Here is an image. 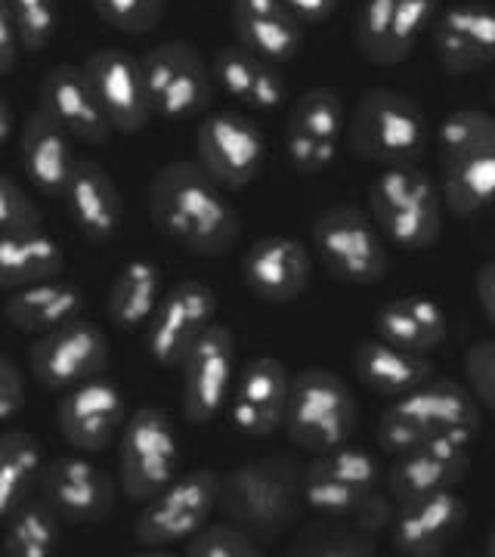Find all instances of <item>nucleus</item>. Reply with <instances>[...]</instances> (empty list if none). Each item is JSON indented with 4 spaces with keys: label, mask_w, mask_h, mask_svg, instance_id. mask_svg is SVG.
Masks as SVG:
<instances>
[{
    "label": "nucleus",
    "mask_w": 495,
    "mask_h": 557,
    "mask_svg": "<svg viewBox=\"0 0 495 557\" xmlns=\"http://www.w3.org/2000/svg\"><path fill=\"white\" fill-rule=\"evenodd\" d=\"M226 189L198 161H168L149 183V220L168 242L198 258L236 248L242 223Z\"/></svg>",
    "instance_id": "1"
},
{
    "label": "nucleus",
    "mask_w": 495,
    "mask_h": 557,
    "mask_svg": "<svg viewBox=\"0 0 495 557\" xmlns=\"http://www.w3.org/2000/svg\"><path fill=\"white\" fill-rule=\"evenodd\" d=\"M483 406L471 387L431 379L387 403L375 428L378 446L394 458L421 446H471L483 428Z\"/></svg>",
    "instance_id": "2"
},
{
    "label": "nucleus",
    "mask_w": 495,
    "mask_h": 557,
    "mask_svg": "<svg viewBox=\"0 0 495 557\" xmlns=\"http://www.w3.org/2000/svg\"><path fill=\"white\" fill-rule=\"evenodd\" d=\"M436 171L446 211L477 218L495 205V115L456 109L436 127Z\"/></svg>",
    "instance_id": "3"
},
{
    "label": "nucleus",
    "mask_w": 495,
    "mask_h": 557,
    "mask_svg": "<svg viewBox=\"0 0 495 557\" xmlns=\"http://www.w3.org/2000/svg\"><path fill=\"white\" fill-rule=\"evenodd\" d=\"M307 508L304 468L288 456L245 461L223 478L220 511L260 542H273L295 527Z\"/></svg>",
    "instance_id": "4"
},
{
    "label": "nucleus",
    "mask_w": 495,
    "mask_h": 557,
    "mask_svg": "<svg viewBox=\"0 0 495 557\" xmlns=\"http://www.w3.org/2000/svg\"><path fill=\"white\" fill-rule=\"evenodd\" d=\"M443 189L421 164L384 168L369 183V214L387 245L406 255L431 251L443 236Z\"/></svg>",
    "instance_id": "5"
},
{
    "label": "nucleus",
    "mask_w": 495,
    "mask_h": 557,
    "mask_svg": "<svg viewBox=\"0 0 495 557\" xmlns=\"http://www.w3.org/2000/svg\"><path fill=\"white\" fill-rule=\"evenodd\" d=\"M347 146L357 159L381 168L418 164L431 146V121L409 94L372 87L350 115Z\"/></svg>",
    "instance_id": "6"
},
{
    "label": "nucleus",
    "mask_w": 495,
    "mask_h": 557,
    "mask_svg": "<svg viewBox=\"0 0 495 557\" xmlns=\"http://www.w3.org/2000/svg\"><path fill=\"white\" fill-rule=\"evenodd\" d=\"M359 406L350 384L332 369H304L292 379L285 437L297 449L319 456L350 443L357 434Z\"/></svg>",
    "instance_id": "7"
},
{
    "label": "nucleus",
    "mask_w": 495,
    "mask_h": 557,
    "mask_svg": "<svg viewBox=\"0 0 495 557\" xmlns=\"http://www.w3.org/2000/svg\"><path fill=\"white\" fill-rule=\"evenodd\" d=\"M310 245L322 270L335 282L378 285L391 270L387 239L369 211L357 205H332L310 226Z\"/></svg>",
    "instance_id": "8"
},
{
    "label": "nucleus",
    "mask_w": 495,
    "mask_h": 557,
    "mask_svg": "<svg viewBox=\"0 0 495 557\" xmlns=\"http://www.w3.org/2000/svg\"><path fill=\"white\" fill-rule=\"evenodd\" d=\"M180 440L171 416L159 406H139L119 437V483L131 502H149L180 478Z\"/></svg>",
    "instance_id": "9"
},
{
    "label": "nucleus",
    "mask_w": 495,
    "mask_h": 557,
    "mask_svg": "<svg viewBox=\"0 0 495 557\" xmlns=\"http://www.w3.org/2000/svg\"><path fill=\"white\" fill-rule=\"evenodd\" d=\"M220 490L223 478L214 468L183 471L168 490L143 502L134 520V536L146 548L186 545L211 520V515L220 511Z\"/></svg>",
    "instance_id": "10"
},
{
    "label": "nucleus",
    "mask_w": 495,
    "mask_h": 557,
    "mask_svg": "<svg viewBox=\"0 0 495 557\" xmlns=\"http://www.w3.org/2000/svg\"><path fill=\"white\" fill-rule=\"evenodd\" d=\"M149 100L156 109V119L189 121L205 115L214 100V72L211 62L198 53L189 40H164L146 50L143 57Z\"/></svg>",
    "instance_id": "11"
},
{
    "label": "nucleus",
    "mask_w": 495,
    "mask_h": 557,
    "mask_svg": "<svg viewBox=\"0 0 495 557\" xmlns=\"http://www.w3.org/2000/svg\"><path fill=\"white\" fill-rule=\"evenodd\" d=\"M381 461L369 449L344 443L304 465V498L317 518L347 520L384 483Z\"/></svg>",
    "instance_id": "12"
},
{
    "label": "nucleus",
    "mask_w": 495,
    "mask_h": 557,
    "mask_svg": "<svg viewBox=\"0 0 495 557\" xmlns=\"http://www.w3.org/2000/svg\"><path fill=\"white\" fill-rule=\"evenodd\" d=\"M218 292L201 278H180L174 282L149 325L143 329V347L149 359L161 369H180L196 341L218 322Z\"/></svg>",
    "instance_id": "13"
},
{
    "label": "nucleus",
    "mask_w": 495,
    "mask_h": 557,
    "mask_svg": "<svg viewBox=\"0 0 495 557\" xmlns=\"http://www.w3.org/2000/svg\"><path fill=\"white\" fill-rule=\"evenodd\" d=\"M347 106L332 87H310L288 106L285 156L300 177L325 174L347 137Z\"/></svg>",
    "instance_id": "14"
},
{
    "label": "nucleus",
    "mask_w": 495,
    "mask_h": 557,
    "mask_svg": "<svg viewBox=\"0 0 495 557\" xmlns=\"http://www.w3.org/2000/svg\"><path fill=\"white\" fill-rule=\"evenodd\" d=\"M109 366V338L90 319H72L28 347V372L44 391L65 394L99 379Z\"/></svg>",
    "instance_id": "15"
},
{
    "label": "nucleus",
    "mask_w": 495,
    "mask_h": 557,
    "mask_svg": "<svg viewBox=\"0 0 495 557\" xmlns=\"http://www.w3.org/2000/svg\"><path fill=\"white\" fill-rule=\"evenodd\" d=\"M196 161L226 193H242L263 174L267 137L242 112H211L198 121Z\"/></svg>",
    "instance_id": "16"
},
{
    "label": "nucleus",
    "mask_w": 495,
    "mask_h": 557,
    "mask_svg": "<svg viewBox=\"0 0 495 557\" xmlns=\"http://www.w3.org/2000/svg\"><path fill=\"white\" fill-rule=\"evenodd\" d=\"M440 10V0H362L354 22L359 57L381 69L406 62L434 28Z\"/></svg>",
    "instance_id": "17"
},
{
    "label": "nucleus",
    "mask_w": 495,
    "mask_h": 557,
    "mask_svg": "<svg viewBox=\"0 0 495 557\" xmlns=\"http://www.w3.org/2000/svg\"><path fill=\"white\" fill-rule=\"evenodd\" d=\"M236 375V335L226 322H214L180 362L183 418L198 428L211 424L223 409H230Z\"/></svg>",
    "instance_id": "18"
},
{
    "label": "nucleus",
    "mask_w": 495,
    "mask_h": 557,
    "mask_svg": "<svg viewBox=\"0 0 495 557\" xmlns=\"http://www.w3.org/2000/svg\"><path fill=\"white\" fill-rule=\"evenodd\" d=\"M81 69L115 134L134 137L156 119L139 57L121 47H106V50L90 53Z\"/></svg>",
    "instance_id": "19"
},
{
    "label": "nucleus",
    "mask_w": 495,
    "mask_h": 557,
    "mask_svg": "<svg viewBox=\"0 0 495 557\" xmlns=\"http://www.w3.org/2000/svg\"><path fill=\"white\" fill-rule=\"evenodd\" d=\"M38 493L57 508L65 523L94 527L109 520V515L115 511L119 483L109 478L106 468L90 461L87 453H75L47 461Z\"/></svg>",
    "instance_id": "20"
},
{
    "label": "nucleus",
    "mask_w": 495,
    "mask_h": 557,
    "mask_svg": "<svg viewBox=\"0 0 495 557\" xmlns=\"http://www.w3.org/2000/svg\"><path fill=\"white\" fill-rule=\"evenodd\" d=\"M292 372L276 357H251L238 369L233 397H230V421L242 437H273L285 428L288 397H292Z\"/></svg>",
    "instance_id": "21"
},
{
    "label": "nucleus",
    "mask_w": 495,
    "mask_h": 557,
    "mask_svg": "<svg viewBox=\"0 0 495 557\" xmlns=\"http://www.w3.org/2000/svg\"><path fill=\"white\" fill-rule=\"evenodd\" d=\"M124 424H127L124 394L106 375L65 391L57 403V428L75 453L97 456L109 449L115 437H121Z\"/></svg>",
    "instance_id": "22"
},
{
    "label": "nucleus",
    "mask_w": 495,
    "mask_h": 557,
    "mask_svg": "<svg viewBox=\"0 0 495 557\" xmlns=\"http://www.w3.org/2000/svg\"><path fill=\"white\" fill-rule=\"evenodd\" d=\"M313 255L292 236H260L238 260L242 285L263 304H292L313 282Z\"/></svg>",
    "instance_id": "23"
},
{
    "label": "nucleus",
    "mask_w": 495,
    "mask_h": 557,
    "mask_svg": "<svg viewBox=\"0 0 495 557\" xmlns=\"http://www.w3.org/2000/svg\"><path fill=\"white\" fill-rule=\"evenodd\" d=\"M434 53L449 78L483 72L495 62V7L461 0L440 10L434 28Z\"/></svg>",
    "instance_id": "24"
},
{
    "label": "nucleus",
    "mask_w": 495,
    "mask_h": 557,
    "mask_svg": "<svg viewBox=\"0 0 495 557\" xmlns=\"http://www.w3.org/2000/svg\"><path fill=\"white\" fill-rule=\"evenodd\" d=\"M468 523V502L456 490L409 498L396 505L391 545L403 557H440Z\"/></svg>",
    "instance_id": "25"
},
{
    "label": "nucleus",
    "mask_w": 495,
    "mask_h": 557,
    "mask_svg": "<svg viewBox=\"0 0 495 557\" xmlns=\"http://www.w3.org/2000/svg\"><path fill=\"white\" fill-rule=\"evenodd\" d=\"M230 22L238 47L260 60L285 65L304 50V22L285 7V0H230Z\"/></svg>",
    "instance_id": "26"
},
{
    "label": "nucleus",
    "mask_w": 495,
    "mask_h": 557,
    "mask_svg": "<svg viewBox=\"0 0 495 557\" xmlns=\"http://www.w3.org/2000/svg\"><path fill=\"white\" fill-rule=\"evenodd\" d=\"M65 211L75 223L81 236L94 245L112 242L121 233L124 223V201H121L115 180L109 177V171L94 159L75 161L69 186L62 193Z\"/></svg>",
    "instance_id": "27"
},
{
    "label": "nucleus",
    "mask_w": 495,
    "mask_h": 557,
    "mask_svg": "<svg viewBox=\"0 0 495 557\" xmlns=\"http://www.w3.org/2000/svg\"><path fill=\"white\" fill-rule=\"evenodd\" d=\"M40 109L84 146H102L112 137V124L102 115L97 97L81 65L60 62L40 81Z\"/></svg>",
    "instance_id": "28"
},
{
    "label": "nucleus",
    "mask_w": 495,
    "mask_h": 557,
    "mask_svg": "<svg viewBox=\"0 0 495 557\" xmlns=\"http://www.w3.org/2000/svg\"><path fill=\"white\" fill-rule=\"evenodd\" d=\"M72 134L53 121L44 109H35L20 131V164L28 183L47 199H62L72 168H75V149Z\"/></svg>",
    "instance_id": "29"
},
{
    "label": "nucleus",
    "mask_w": 495,
    "mask_h": 557,
    "mask_svg": "<svg viewBox=\"0 0 495 557\" xmlns=\"http://www.w3.org/2000/svg\"><path fill=\"white\" fill-rule=\"evenodd\" d=\"M471 471V449L468 446H421L399 453L384 474V490L399 502L418 496H431L443 490H458Z\"/></svg>",
    "instance_id": "30"
},
{
    "label": "nucleus",
    "mask_w": 495,
    "mask_h": 557,
    "mask_svg": "<svg viewBox=\"0 0 495 557\" xmlns=\"http://www.w3.org/2000/svg\"><path fill=\"white\" fill-rule=\"evenodd\" d=\"M218 87L230 100L248 106L251 112H276L288 100V84L279 65L260 60L245 47H220L211 60Z\"/></svg>",
    "instance_id": "31"
},
{
    "label": "nucleus",
    "mask_w": 495,
    "mask_h": 557,
    "mask_svg": "<svg viewBox=\"0 0 495 557\" xmlns=\"http://www.w3.org/2000/svg\"><path fill=\"white\" fill-rule=\"evenodd\" d=\"M354 372L359 384L366 391H372L375 397L396 399L409 391H416L418 384L434 379V362L424 354L403 350L384 338L359 341L354 350Z\"/></svg>",
    "instance_id": "32"
},
{
    "label": "nucleus",
    "mask_w": 495,
    "mask_h": 557,
    "mask_svg": "<svg viewBox=\"0 0 495 557\" xmlns=\"http://www.w3.org/2000/svg\"><path fill=\"white\" fill-rule=\"evenodd\" d=\"M87 307V298L81 285L69 278H50L38 285H25L16 292H7L3 300V319L20 332V335H47L65 322L78 319Z\"/></svg>",
    "instance_id": "33"
},
{
    "label": "nucleus",
    "mask_w": 495,
    "mask_h": 557,
    "mask_svg": "<svg viewBox=\"0 0 495 557\" xmlns=\"http://www.w3.org/2000/svg\"><path fill=\"white\" fill-rule=\"evenodd\" d=\"M375 335L403 350L431 357L449 338V317L431 295H403L381 304L375 313Z\"/></svg>",
    "instance_id": "34"
},
{
    "label": "nucleus",
    "mask_w": 495,
    "mask_h": 557,
    "mask_svg": "<svg viewBox=\"0 0 495 557\" xmlns=\"http://www.w3.org/2000/svg\"><path fill=\"white\" fill-rule=\"evenodd\" d=\"M161 298H164V288H161L159 263L149 258H131L121 263L109 285L106 317L121 332H137L149 325Z\"/></svg>",
    "instance_id": "35"
},
{
    "label": "nucleus",
    "mask_w": 495,
    "mask_h": 557,
    "mask_svg": "<svg viewBox=\"0 0 495 557\" xmlns=\"http://www.w3.org/2000/svg\"><path fill=\"white\" fill-rule=\"evenodd\" d=\"M62 270H65V255H62L60 242L47 230L0 233V288L3 292L60 278Z\"/></svg>",
    "instance_id": "36"
},
{
    "label": "nucleus",
    "mask_w": 495,
    "mask_h": 557,
    "mask_svg": "<svg viewBox=\"0 0 495 557\" xmlns=\"http://www.w3.org/2000/svg\"><path fill=\"white\" fill-rule=\"evenodd\" d=\"M44 468L47 456L35 434L20 428L0 434V518L38 493Z\"/></svg>",
    "instance_id": "37"
},
{
    "label": "nucleus",
    "mask_w": 495,
    "mask_h": 557,
    "mask_svg": "<svg viewBox=\"0 0 495 557\" xmlns=\"http://www.w3.org/2000/svg\"><path fill=\"white\" fill-rule=\"evenodd\" d=\"M65 520L47 498L32 496L3 515V555L7 557H50L60 548V527Z\"/></svg>",
    "instance_id": "38"
},
{
    "label": "nucleus",
    "mask_w": 495,
    "mask_h": 557,
    "mask_svg": "<svg viewBox=\"0 0 495 557\" xmlns=\"http://www.w3.org/2000/svg\"><path fill=\"white\" fill-rule=\"evenodd\" d=\"M295 557H375L378 545L372 533H362L350 520L319 518L300 527L295 545L288 548Z\"/></svg>",
    "instance_id": "39"
},
{
    "label": "nucleus",
    "mask_w": 495,
    "mask_h": 557,
    "mask_svg": "<svg viewBox=\"0 0 495 557\" xmlns=\"http://www.w3.org/2000/svg\"><path fill=\"white\" fill-rule=\"evenodd\" d=\"M186 557H263V542L251 536L236 520H208L183 545Z\"/></svg>",
    "instance_id": "40"
},
{
    "label": "nucleus",
    "mask_w": 495,
    "mask_h": 557,
    "mask_svg": "<svg viewBox=\"0 0 495 557\" xmlns=\"http://www.w3.org/2000/svg\"><path fill=\"white\" fill-rule=\"evenodd\" d=\"M90 10L109 28L139 38L159 28L168 13V0H90Z\"/></svg>",
    "instance_id": "41"
},
{
    "label": "nucleus",
    "mask_w": 495,
    "mask_h": 557,
    "mask_svg": "<svg viewBox=\"0 0 495 557\" xmlns=\"http://www.w3.org/2000/svg\"><path fill=\"white\" fill-rule=\"evenodd\" d=\"M20 25L25 53H44L60 25L57 0H3Z\"/></svg>",
    "instance_id": "42"
},
{
    "label": "nucleus",
    "mask_w": 495,
    "mask_h": 557,
    "mask_svg": "<svg viewBox=\"0 0 495 557\" xmlns=\"http://www.w3.org/2000/svg\"><path fill=\"white\" fill-rule=\"evenodd\" d=\"M44 230V214L13 174H0V233Z\"/></svg>",
    "instance_id": "43"
},
{
    "label": "nucleus",
    "mask_w": 495,
    "mask_h": 557,
    "mask_svg": "<svg viewBox=\"0 0 495 557\" xmlns=\"http://www.w3.org/2000/svg\"><path fill=\"white\" fill-rule=\"evenodd\" d=\"M465 379L483 409L495 416V338L477 341L465 354Z\"/></svg>",
    "instance_id": "44"
},
{
    "label": "nucleus",
    "mask_w": 495,
    "mask_h": 557,
    "mask_svg": "<svg viewBox=\"0 0 495 557\" xmlns=\"http://www.w3.org/2000/svg\"><path fill=\"white\" fill-rule=\"evenodd\" d=\"M25 409V379L20 362L13 357H0V418L16 421Z\"/></svg>",
    "instance_id": "45"
},
{
    "label": "nucleus",
    "mask_w": 495,
    "mask_h": 557,
    "mask_svg": "<svg viewBox=\"0 0 495 557\" xmlns=\"http://www.w3.org/2000/svg\"><path fill=\"white\" fill-rule=\"evenodd\" d=\"M22 53H25V44H22L20 25L13 20L10 7L0 0V75H13Z\"/></svg>",
    "instance_id": "46"
},
{
    "label": "nucleus",
    "mask_w": 495,
    "mask_h": 557,
    "mask_svg": "<svg viewBox=\"0 0 495 557\" xmlns=\"http://www.w3.org/2000/svg\"><path fill=\"white\" fill-rule=\"evenodd\" d=\"M341 0H285V7L295 13L304 25H322L335 16Z\"/></svg>",
    "instance_id": "47"
},
{
    "label": "nucleus",
    "mask_w": 495,
    "mask_h": 557,
    "mask_svg": "<svg viewBox=\"0 0 495 557\" xmlns=\"http://www.w3.org/2000/svg\"><path fill=\"white\" fill-rule=\"evenodd\" d=\"M474 288H477V300H480V307H483V313H486V319L495 325V260L483 263V267L477 270Z\"/></svg>",
    "instance_id": "48"
},
{
    "label": "nucleus",
    "mask_w": 495,
    "mask_h": 557,
    "mask_svg": "<svg viewBox=\"0 0 495 557\" xmlns=\"http://www.w3.org/2000/svg\"><path fill=\"white\" fill-rule=\"evenodd\" d=\"M13 106H10V97H0V143H13Z\"/></svg>",
    "instance_id": "49"
},
{
    "label": "nucleus",
    "mask_w": 495,
    "mask_h": 557,
    "mask_svg": "<svg viewBox=\"0 0 495 557\" xmlns=\"http://www.w3.org/2000/svg\"><path fill=\"white\" fill-rule=\"evenodd\" d=\"M486 555L495 557V523L493 530H490V536H486Z\"/></svg>",
    "instance_id": "50"
},
{
    "label": "nucleus",
    "mask_w": 495,
    "mask_h": 557,
    "mask_svg": "<svg viewBox=\"0 0 495 557\" xmlns=\"http://www.w3.org/2000/svg\"><path fill=\"white\" fill-rule=\"evenodd\" d=\"M493 102H495V81H493Z\"/></svg>",
    "instance_id": "51"
}]
</instances>
